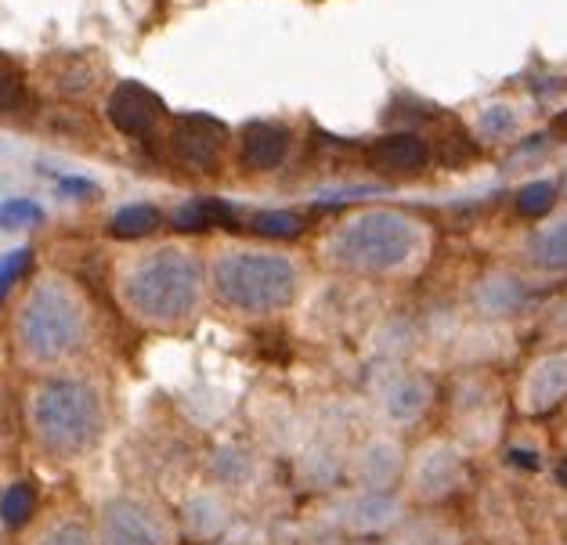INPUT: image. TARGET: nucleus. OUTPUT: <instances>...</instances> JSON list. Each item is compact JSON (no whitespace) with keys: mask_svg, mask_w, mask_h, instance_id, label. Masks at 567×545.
Wrapping results in <instances>:
<instances>
[{"mask_svg":"<svg viewBox=\"0 0 567 545\" xmlns=\"http://www.w3.org/2000/svg\"><path fill=\"white\" fill-rule=\"evenodd\" d=\"M37 545H91V538H87V531H84V527H76V524H59V527L44 531V538H40Z\"/></svg>","mask_w":567,"mask_h":545,"instance_id":"nucleus-25","label":"nucleus"},{"mask_svg":"<svg viewBox=\"0 0 567 545\" xmlns=\"http://www.w3.org/2000/svg\"><path fill=\"white\" fill-rule=\"evenodd\" d=\"M167 524L163 516L134 498L109 502L102 513V545H167Z\"/></svg>","mask_w":567,"mask_h":545,"instance_id":"nucleus-6","label":"nucleus"},{"mask_svg":"<svg viewBox=\"0 0 567 545\" xmlns=\"http://www.w3.org/2000/svg\"><path fill=\"white\" fill-rule=\"evenodd\" d=\"M22 102H25V83L19 76V69L0 62V113H11Z\"/></svg>","mask_w":567,"mask_h":545,"instance_id":"nucleus-23","label":"nucleus"},{"mask_svg":"<svg viewBox=\"0 0 567 545\" xmlns=\"http://www.w3.org/2000/svg\"><path fill=\"white\" fill-rule=\"evenodd\" d=\"M210 282L217 300L239 315L265 318L286 311L297 297V264L282 254H265V249H231L214 260Z\"/></svg>","mask_w":567,"mask_h":545,"instance_id":"nucleus-2","label":"nucleus"},{"mask_svg":"<svg viewBox=\"0 0 567 545\" xmlns=\"http://www.w3.org/2000/svg\"><path fill=\"white\" fill-rule=\"evenodd\" d=\"M231 217V209L225 203H217V199H196V203H185L182 209L174 214V228H182V232H203V228H210L214 220H228Z\"/></svg>","mask_w":567,"mask_h":545,"instance_id":"nucleus-14","label":"nucleus"},{"mask_svg":"<svg viewBox=\"0 0 567 545\" xmlns=\"http://www.w3.org/2000/svg\"><path fill=\"white\" fill-rule=\"evenodd\" d=\"M460 477H463L460 459L445 449H434L423 455V463L416 470V487H420V495H445L460 484Z\"/></svg>","mask_w":567,"mask_h":545,"instance_id":"nucleus-11","label":"nucleus"},{"mask_svg":"<svg viewBox=\"0 0 567 545\" xmlns=\"http://www.w3.org/2000/svg\"><path fill=\"white\" fill-rule=\"evenodd\" d=\"M423 228L394 209L358 214L329 235V257L358 275H391L420 254Z\"/></svg>","mask_w":567,"mask_h":545,"instance_id":"nucleus-3","label":"nucleus"},{"mask_svg":"<svg viewBox=\"0 0 567 545\" xmlns=\"http://www.w3.org/2000/svg\"><path fill=\"white\" fill-rule=\"evenodd\" d=\"M426 160H431V148L423 145V137L401 131L380 137L377 148H372V163L391 174H416L426 166Z\"/></svg>","mask_w":567,"mask_h":545,"instance_id":"nucleus-10","label":"nucleus"},{"mask_svg":"<svg viewBox=\"0 0 567 545\" xmlns=\"http://www.w3.org/2000/svg\"><path fill=\"white\" fill-rule=\"evenodd\" d=\"M520 304V286L514 278H488L481 289V307L492 315H506Z\"/></svg>","mask_w":567,"mask_h":545,"instance_id":"nucleus-18","label":"nucleus"},{"mask_svg":"<svg viewBox=\"0 0 567 545\" xmlns=\"http://www.w3.org/2000/svg\"><path fill=\"white\" fill-rule=\"evenodd\" d=\"M33 510H37V492L30 484L8 487L4 498H0V516H4L8 527H22L33 516Z\"/></svg>","mask_w":567,"mask_h":545,"instance_id":"nucleus-17","label":"nucleus"},{"mask_svg":"<svg viewBox=\"0 0 567 545\" xmlns=\"http://www.w3.org/2000/svg\"><path fill=\"white\" fill-rule=\"evenodd\" d=\"M30 423L37 441L51 455L73 459L91 452L102 438V401L87 383L54 380L30 401Z\"/></svg>","mask_w":567,"mask_h":545,"instance_id":"nucleus-5","label":"nucleus"},{"mask_svg":"<svg viewBox=\"0 0 567 545\" xmlns=\"http://www.w3.org/2000/svg\"><path fill=\"white\" fill-rule=\"evenodd\" d=\"M553 199H557V188L549 181H535V185H524L517 192V209L524 217H546Z\"/></svg>","mask_w":567,"mask_h":545,"instance_id":"nucleus-20","label":"nucleus"},{"mask_svg":"<svg viewBox=\"0 0 567 545\" xmlns=\"http://www.w3.org/2000/svg\"><path fill=\"white\" fill-rule=\"evenodd\" d=\"M163 225V214L159 206L152 203H131L113 214V220H109V232L116 235V239H142V235H152Z\"/></svg>","mask_w":567,"mask_h":545,"instance_id":"nucleus-13","label":"nucleus"},{"mask_svg":"<svg viewBox=\"0 0 567 545\" xmlns=\"http://www.w3.org/2000/svg\"><path fill=\"white\" fill-rule=\"evenodd\" d=\"M44 217L40 214V206L30 203V199H11V203H0V228H30L37 220Z\"/></svg>","mask_w":567,"mask_h":545,"instance_id":"nucleus-22","label":"nucleus"},{"mask_svg":"<svg viewBox=\"0 0 567 545\" xmlns=\"http://www.w3.org/2000/svg\"><path fill=\"white\" fill-rule=\"evenodd\" d=\"M394 473H398V452L391 449V444H372V449L365 452V459H362V477L369 484L383 487L386 481L394 477Z\"/></svg>","mask_w":567,"mask_h":545,"instance_id":"nucleus-19","label":"nucleus"},{"mask_svg":"<svg viewBox=\"0 0 567 545\" xmlns=\"http://www.w3.org/2000/svg\"><path fill=\"white\" fill-rule=\"evenodd\" d=\"M25 268H30V249H16V254L0 257V300H4L8 289L25 275Z\"/></svg>","mask_w":567,"mask_h":545,"instance_id":"nucleus-24","label":"nucleus"},{"mask_svg":"<svg viewBox=\"0 0 567 545\" xmlns=\"http://www.w3.org/2000/svg\"><path fill=\"white\" fill-rule=\"evenodd\" d=\"M286 152H289V127H282V123L257 120L243 131V163L250 171L260 174L275 171V166H282Z\"/></svg>","mask_w":567,"mask_h":545,"instance_id":"nucleus-9","label":"nucleus"},{"mask_svg":"<svg viewBox=\"0 0 567 545\" xmlns=\"http://www.w3.org/2000/svg\"><path fill=\"white\" fill-rule=\"evenodd\" d=\"M517 127H520V120L509 105H492L488 113L481 116V134L488 137V142H503V137H509Z\"/></svg>","mask_w":567,"mask_h":545,"instance_id":"nucleus-21","label":"nucleus"},{"mask_svg":"<svg viewBox=\"0 0 567 545\" xmlns=\"http://www.w3.org/2000/svg\"><path fill=\"white\" fill-rule=\"evenodd\" d=\"M535 260L543 264L546 271H564V264H567V228H564V220H553L549 232H543L535 239Z\"/></svg>","mask_w":567,"mask_h":545,"instance_id":"nucleus-15","label":"nucleus"},{"mask_svg":"<svg viewBox=\"0 0 567 545\" xmlns=\"http://www.w3.org/2000/svg\"><path fill=\"white\" fill-rule=\"evenodd\" d=\"M564 380H567V369H564V358H543L538 369L532 372L528 380V401L535 412H546L553 409L560 398H564Z\"/></svg>","mask_w":567,"mask_h":545,"instance_id":"nucleus-12","label":"nucleus"},{"mask_svg":"<svg viewBox=\"0 0 567 545\" xmlns=\"http://www.w3.org/2000/svg\"><path fill=\"white\" fill-rule=\"evenodd\" d=\"M228 127L214 116H182L174 127V152L192 171H214L225 160Z\"/></svg>","mask_w":567,"mask_h":545,"instance_id":"nucleus-8","label":"nucleus"},{"mask_svg":"<svg viewBox=\"0 0 567 545\" xmlns=\"http://www.w3.org/2000/svg\"><path fill=\"white\" fill-rule=\"evenodd\" d=\"M62 192L65 195H76V199H84V195H94V185L84 177H62Z\"/></svg>","mask_w":567,"mask_h":545,"instance_id":"nucleus-26","label":"nucleus"},{"mask_svg":"<svg viewBox=\"0 0 567 545\" xmlns=\"http://www.w3.org/2000/svg\"><path fill=\"white\" fill-rule=\"evenodd\" d=\"M105 113H109V123H113L120 134L145 137V134H152L159 127L163 116H167V109H163L156 91H148V88H142V83L127 80V83H120V88L113 91Z\"/></svg>","mask_w":567,"mask_h":545,"instance_id":"nucleus-7","label":"nucleus"},{"mask_svg":"<svg viewBox=\"0 0 567 545\" xmlns=\"http://www.w3.org/2000/svg\"><path fill=\"white\" fill-rule=\"evenodd\" d=\"M123 307L145 326H182L199 304V268L185 249H152L120 278Z\"/></svg>","mask_w":567,"mask_h":545,"instance_id":"nucleus-1","label":"nucleus"},{"mask_svg":"<svg viewBox=\"0 0 567 545\" xmlns=\"http://www.w3.org/2000/svg\"><path fill=\"white\" fill-rule=\"evenodd\" d=\"M254 232L265 235V239H297L303 232V217L293 209H265V214L254 217Z\"/></svg>","mask_w":567,"mask_h":545,"instance_id":"nucleus-16","label":"nucleus"},{"mask_svg":"<svg viewBox=\"0 0 567 545\" xmlns=\"http://www.w3.org/2000/svg\"><path fill=\"white\" fill-rule=\"evenodd\" d=\"M84 332L87 321L84 311H80L76 292L65 282H54V278H44V282L33 286L16 318L19 351L33 366H54V361L69 358L84 343Z\"/></svg>","mask_w":567,"mask_h":545,"instance_id":"nucleus-4","label":"nucleus"}]
</instances>
